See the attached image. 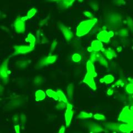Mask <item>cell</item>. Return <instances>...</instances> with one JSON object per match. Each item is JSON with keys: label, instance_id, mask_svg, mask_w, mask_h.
<instances>
[{"label": "cell", "instance_id": "836d02e7", "mask_svg": "<svg viewBox=\"0 0 133 133\" xmlns=\"http://www.w3.org/2000/svg\"><path fill=\"white\" fill-rule=\"evenodd\" d=\"M125 90L128 93L130 94H133V84L130 83H129L125 87Z\"/></svg>", "mask_w": 133, "mask_h": 133}, {"label": "cell", "instance_id": "7dc6e473", "mask_svg": "<svg viewBox=\"0 0 133 133\" xmlns=\"http://www.w3.org/2000/svg\"><path fill=\"white\" fill-rule=\"evenodd\" d=\"M129 83H131V84H133V78L129 79Z\"/></svg>", "mask_w": 133, "mask_h": 133}, {"label": "cell", "instance_id": "603a6c76", "mask_svg": "<svg viewBox=\"0 0 133 133\" xmlns=\"http://www.w3.org/2000/svg\"><path fill=\"white\" fill-rule=\"evenodd\" d=\"M93 115L90 113H87L85 111H81L80 113H79L78 115V118L80 119H87L91 118Z\"/></svg>", "mask_w": 133, "mask_h": 133}, {"label": "cell", "instance_id": "7bdbcfd3", "mask_svg": "<svg viewBox=\"0 0 133 133\" xmlns=\"http://www.w3.org/2000/svg\"><path fill=\"white\" fill-rule=\"evenodd\" d=\"M65 127L64 125H62L58 133H65Z\"/></svg>", "mask_w": 133, "mask_h": 133}, {"label": "cell", "instance_id": "9a60e30c", "mask_svg": "<svg viewBox=\"0 0 133 133\" xmlns=\"http://www.w3.org/2000/svg\"><path fill=\"white\" fill-rule=\"evenodd\" d=\"M102 52H103L104 55H105V57L108 59H112L116 56L115 51L113 49H112L111 48L104 49Z\"/></svg>", "mask_w": 133, "mask_h": 133}, {"label": "cell", "instance_id": "b9f144b4", "mask_svg": "<svg viewBox=\"0 0 133 133\" xmlns=\"http://www.w3.org/2000/svg\"><path fill=\"white\" fill-rule=\"evenodd\" d=\"M14 128L16 133H21V128L19 125H16Z\"/></svg>", "mask_w": 133, "mask_h": 133}, {"label": "cell", "instance_id": "44dd1931", "mask_svg": "<svg viewBox=\"0 0 133 133\" xmlns=\"http://www.w3.org/2000/svg\"><path fill=\"white\" fill-rule=\"evenodd\" d=\"M57 93L58 94V96H59V102H63V103H65V104H68L69 103L68 99L65 96V94L63 93V91L60 89H58L57 90Z\"/></svg>", "mask_w": 133, "mask_h": 133}, {"label": "cell", "instance_id": "8fae6325", "mask_svg": "<svg viewBox=\"0 0 133 133\" xmlns=\"http://www.w3.org/2000/svg\"><path fill=\"white\" fill-rule=\"evenodd\" d=\"M58 27L60 29L62 33H63V35L64 37V38L66 42H70L73 38V33L72 31L69 30L68 28L65 26L63 24H58Z\"/></svg>", "mask_w": 133, "mask_h": 133}, {"label": "cell", "instance_id": "d4e9b609", "mask_svg": "<svg viewBox=\"0 0 133 133\" xmlns=\"http://www.w3.org/2000/svg\"><path fill=\"white\" fill-rule=\"evenodd\" d=\"M76 0H62L61 4L64 8H68L71 7Z\"/></svg>", "mask_w": 133, "mask_h": 133}, {"label": "cell", "instance_id": "4dcf8cb0", "mask_svg": "<svg viewBox=\"0 0 133 133\" xmlns=\"http://www.w3.org/2000/svg\"><path fill=\"white\" fill-rule=\"evenodd\" d=\"M126 24L129 29L133 33V19L130 17L127 18L126 19Z\"/></svg>", "mask_w": 133, "mask_h": 133}, {"label": "cell", "instance_id": "6da1fadb", "mask_svg": "<svg viewBox=\"0 0 133 133\" xmlns=\"http://www.w3.org/2000/svg\"><path fill=\"white\" fill-rule=\"evenodd\" d=\"M36 37L31 33L28 34L26 38V41L29 43V45H18L14 46V53L12 56L24 55L32 52L35 48L36 42Z\"/></svg>", "mask_w": 133, "mask_h": 133}, {"label": "cell", "instance_id": "c3c4849f", "mask_svg": "<svg viewBox=\"0 0 133 133\" xmlns=\"http://www.w3.org/2000/svg\"><path fill=\"white\" fill-rule=\"evenodd\" d=\"M122 50V47H118L117 48V51H118V52H120Z\"/></svg>", "mask_w": 133, "mask_h": 133}, {"label": "cell", "instance_id": "bcb514c9", "mask_svg": "<svg viewBox=\"0 0 133 133\" xmlns=\"http://www.w3.org/2000/svg\"><path fill=\"white\" fill-rule=\"evenodd\" d=\"M49 2H57V3H61L62 2V0H48Z\"/></svg>", "mask_w": 133, "mask_h": 133}, {"label": "cell", "instance_id": "ac0fdd59", "mask_svg": "<svg viewBox=\"0 0 133 133\" xmlns=\"http://www.w3.org/2000/svg\"><path fill=\"white\" fill-rule=\"evenodd\" d=\"M45 93H46V94L47 96L49 97V98L55 99V100H56V101H59V96H58V94L57 92V91H54L52 89H48L46 90V91H45Z\"/></svg>", "mask_w": 133, "mask_h": 133}, {"label": "cell", "instance_id": "52a82bcc", "mask_svg": "<svg viewBox=\"0 0 133 133\" xmlns=\"http://www.w3.org/2000/svg\"><path fill=\"white\" fill-rule=\"evenodd\" d=\"M114 36V33L113 31H107L106 30H103L98 33L97 38L102 43H108Z\"/></svg>", "mask_w": 133, "mask_h": 133}, {"label": "cell", "instance_id": "4316f807", "mask_svg": "<svg viewBox=\"0 0 133 133\" xmlns=\"http://www.w3.org/2000/svg\"><path fill=\"white\" fill-rule=\"evenodd\" d=\"M44 79L41 76H37L34 79V84L36 86H39L43 84Z\"/></svg>", "mask_w": 133, "mask_h": 133}, {"label": "cell", "instance_id": "5b68a950", "mask_svg": "<svg viewBox=\"0 0 133 133\" xmlns=\"http://www.w3.org/2000/svg\"><path fill=\"white\" fill-rule=\"evenodd\" d=\"M57 59V56L56 55H49L43 57L37 62L35 65V68L37 69H40L50 64L55 63Z\"/></svg>", "mask_w": 133, "mask_h": 133}, {"label": "cell", "instance_id": "ab89813d", "mask_svg": "<svg viewBox=\"0 0 133 133\" xmlns=\"http://www.w3.org/2000/svg\"><path fill=\"white\" fill-rule=\"evenodd\" d=\"M113 2L116 6H121L125 3L124 0H113Z\"/></svg>", "mask_w": 133, "mask_h": 133}, {"label": "cell", "instance_id": "e575fe53", "mask_svg": "<svg viewBox=\"0 0 133 133\" xmlns=\"http://www.w3.org/2000/svg\"><path fill=\"white\" fill-rule=\"evenodd\" d=\"M125 85V82L122 79H119L118 81H116L114 85H113V87H123Z\"/></svg>", "mask_w": 133, "mask_h": 133}, {"label": "cell", "instance_id": "f6af8a7d", "mask_svg": "<svg viewBox=\"0 0 133 133\" xmlns=\"http://www.w3.org/2000/svg\"><path fill=\"white\" fill-rule=\"evenodd\" d=\"M48 19V18H45V19H43V20H42L41 22H39V25H41V26H43V25L45 24L46 23Z\"/></svg>", "mask_w": 133, "mask_h": 133}, {"label": "cell", "instance_id": "60d3db41", "mask_svg": "<svg viewBox=\"0 0 133 133\" xmlns=\"http://www.w3.org/2000/svg\"><path fill=\"white\" fill-rule=\"evenodd\" d=\"M57 42L55 39V40H54L52 42V43L51 44V52H53V51H55L56 47H57Z\"/></svg>", "mask_w": 133, "mask_h": 133}, {"label": "cell", "instance_id": "d590c367", "mask_svg": "<svg viewBox=\"0 0 133 133\" xmlns=\"http://www.w3.org/2000/svg\"><path fill=\"white\" fill-rule=\"evenodd\" d=\"M20 120H21V123L22 125H25L26 123L27 122V117L26 115L25 114H21L20 116Z\"/></svg>", "mask_w": 133, "mask_h": 133}, {"label": "cell", "instance_id": "681fc988", "mask_svg": "<svg viewBox=\"0 0 133 133\" xmlns=\"http://www.w3.org/2000/svg\"><path fill=\"white\" fill-rule=\"evenodd\" d=\"M130 110H131V111H132V113H133V104L131 105V107H130Z\"/></svg>", "mask_w": 133, "mask_h": 133}, {"label": "cell", "instance_id": "9c48e42d", "mask_svg": "<svg viewBox=\"0 0 133 133\" xmlns=\"http://www.w3.org/2000/svg\"><path fill=\"white\" fill-rule=\"evenodd\" d=\"M73 106L71 104L68 103L66 105V110L64 114V119H65V123L66 127H69V125L71 124L73 116Z\"/></svg>", "mask_w": 133, "mask_h": 133}, {"label": "cell", "instance_id": "7a4b0ae2", "mask_svg": "<svg viewBox=\"0 0 133 133\" xmlns=\"http://www.w3.org/2000/svg\"><path fill=\"white\" fill-rule=\"evenodd\" d=\"M86 68L87 73L83 82L89 86L91 89L95 90L97 89V85L94 81V78L97 77V74L95 71V68L93 62L89 60L87 61Z\"/></svg>", "mask_w": 133, "mask_h": 133}, {"label": "cell", "instance_id": "83f0119b", "mask_svg": "<svg viewBox=\"0 0 133 133\" xmlns=\"http://www.w3.org/2000/svg\"><path fill=\"white\" fill-rule=\"evenodd\" d=\"M129 30L127 28H122L118 31L117 34L121 37H126L129 36Z\"/></svg>", "mask_w": 133, "mask_h": 133}, {"label": "cell", "instance_id": "ffe728a7", "mask_svg": "<svg viewBox=\"0 0 133 133\" xmlns=\"http://www.w3.org/2000/svg\"><path fill=\"white\" fill-rule=\"evenodd\" d=\"M119 124L116 123H107L105 125V129L108 130L119 131Z\"/></svg>", "mask_w": 133, "mask_h": 133}, {"label": "cell", "instance_id": "4fadbf2b", "mask_svg": "<svg viewBox=\"0 0 133 133\" xmlns=\"http://www.w3.org/2000/svg\"><path fill=\"white\" fill-rule=\"evenodd\" d=\"M119 131L123 133H130L133 131V125L127 123L119 124Z\"/></svg>", "mask_w": 133, "mask_h": 133}, {"label": "cell", "instance_id": "f35d334b", "mask_svg": "<svg viewBox=\"0 0 133 133\" xmlns=\"http://www.w3.org/2000/svg\"><path fill=\"white\" fill-rule=\"evenodd\" d=\"M19 118L17 114H15L13 116V117L12 118V122H13L14 124H18L19 121Z\"/></svg>", "mask_w": 133, "mask_h": 133}, {"label": "cell", "instance_id": "484cf974", "mask_svg": "<svg viewBox=\"0 0 133 133\" xmlns=\"http://www.w3.org/2000/svg\"><path fill=\"white\" fill-rule=\"evenodd\" d=\"M21 101H20L18 99L16 100H14V101H12L8 104V108L9 109L10 108H17L18 107V106H19L21 105Z\"/></svg>", "mask_w": 133, "mask_h": 133}, {"label": "cell", "instance_id": "5bb4252c", "mask_svg": "<svg viewBox=\"0 0 133 133\" xmlns=\"http://www.w3.org/2000/svg\"><path fill=\"white\" fill-rule=\"evenodd\" d=\"M29 64H30V61L26 59H19L16 62V66L20 69L27 68L29 65Z\"/></svg>", "mask_w": 133, "mask_h": 133}, {"label": "cell", "instance_id": "7c38bea8", "mask_svg": "<svg viewBox=\"0 0 133 133\" xmlns=\"http://www.w3.org/2000/svg\"><path fill=\"white\" fill-rule=\"evenodd\" d=\"M87 128L90 133H100L104 131V129L101 125L93 122L87 123Z\"/></svg>", "mask_w": 133, "mask_h": 133}, {"label": "cell", "instance_id": "2e32d148", "mask_svg": "<svg viewBox=\"0 0 133 133\" xmlns=\"http://www.w3.org/2000/svg\"><path fill=\"white\" fill-rule=\"evenodd\" d=\"M46 93L44 92V91L42 90H38L35 92V100L37 102H40L43 101L46 97Z\"/></svg>", "mask_w": 133, "mask_h": 133}, {"label": "cell", "instance_id": "f907efd6", "mask_svg": "<svg viewBox=\"0 0 133 133\" xmlns=\"http://www.w3.org/2000/svg\"><path fill=\"white\" fill-rule=\"evenodd\" d=\"M77 1H78V2H82L83 1V0H77Z\"/></svg>", "mask_w": 133, "mask_h": 133}, {"label": "cell", "instance_id": "ba28073f", "mask_svg": "<svg viewBox=\"0 0 133 133\" xmlns=\"http://www.w3.org/2000/svg\"><path fill=\"white\" fill-rule=\"evenodd\" d=\"M14 27L16 33L22 34L26 31V22L22 17H17L14 23Z\"/></svg>", "mask_w": 133, "mask_h": 133}, {"label": "cell", "instance_id": "d6986e66", "mask_svg": "<svg viewBox=\"0 0 133 133\" xmlns=\"http://www.w3.org/2000/svg\"><path fill=\"white\" fill-rule=\"evenodd\" d=\"M37 10L36 8H34V7L32 8L31 10H30L28 11L27 15L26 16L22 17V18L25 21H26L32 18L33 17H34L37 14Z\"/></svg>", "mask_w": 133, "mask_h": 133}, {"label": "cell", "instance_id": "e0dca14e", "mask_svg": "<svg viewBox=\"0 0 133 133\" xmlns=\"http://www.w3.org/2000/svg\"><path fill=\"white\" fill-rule=\"evenodd\" d=\"M114 81V77L111 74H107L104 76L100 79V82L102 83H105L107 84H109Z\"/></svg>", "mask_w": 133, "mask_h": 133}, {"label": "cell", "instance_id": "74e56055", "mask_svg": "<svg viewBox=\"0 0 133 133\" xmlns=\"http://www.w3.org/2000/svg\"><path fill=\"white\" fill-rule=\"evenodd\" d=\"M83 15H84V16H85L87 18H89L90 19H93V18H94V16H93V15L89 11H84V12H83Z\"/></svg>", "mask_w": 133, "mask_h": 133}, {"label": "cell", "instance_id": "277c9868", "mask_svg": "<svg viewBox=\"0 0 133 133\" xmlns=\"http://www.w3.org/2000/svg\"><path fill=\"white\" fill-rule=\"evenodd\" d=\"M118 120L124 123L133 125V113L129 106H125L119 115Z\"/></svg>", "mask_w": 133, "mask_h": 133}, {"label": "cell", "instance_id": "cb8c5ba5", "mask_svg": "<svg viewBox=\"0 0 133 133\" xmlns=\"http://www.w3.org/2000/svg\"><path fill=\"white\" fill-rule=\"evenodd\" d=\"M102 56V55L99 52H92L90 53L89 56V59L91 62H94L95 61H98L99 59Z\"/></svg>", "mask_w": 133, "mask_h": 133}, {"label": "cell", "instance_id": "7402d4cb", "mask_svg": "<svg viewBox=\"0 0 133 133\" xmlns=\"http://www.w3.org/2000/svg\"><path fill=\"white\" fill-rule=\"evenodd\" d=\"M66 94L68 99H72L74 95V85L73 84H69L66 88Z\"/></svg>", "mask_w": 133, "mask_h": 133}, {"label": "cell", "instance_id": "8d00e7d4", "mask_svg": "<svg viewBox=\"0 0 133 133\" xmlns=\"http://www.w3.org/2000/svg\"><path fill=\"white\" fill-rule=\"evenodd\" d=\"M90 6L91 8L94 11H97L99 10V5L97 2H93V1L91 2L90 3Z\"/></svg>", "mask_w": 133, "mask_h": 133}, {"label": "cell", "instance_id": "816d5d0a", "mask_svg": "<svg viewBox=\"0 0 133 133\" xmlns=\"http://www.w3.org/2000/svg\"><path fill=\"white\" fill-rule=\"evenodd\" d=\"M132 49H133V46H132Z\"/></svg>", "mask_w": 133, "mask_h": 133}, {"label": "cell", "instance_id": "ee69618b", "mask_svg": "<svg viewBox=\"0 0 133 133\" xmlns=\"http://www.w3.org/2000/svg\"><path fill=\"white\" fill-rule=\"evenodd\" d=\"M114 93V89L113 88H109L107 91V94L108 95H111Z\"/></svg>", "mask_w": 133, "mask_h": 133}, {"label": "cell", "instance_id": "1f68e13d", "mask_svg": "<svg viewBox=\"0 0 133 133\" xmlns=\"http://www.w3.org/2000/svg\"><path fill=\"white\" fill-rule=\"evenodd\" d=\"M93 117L95 120H99V121H104L105 120V116L102 114H99V113L95 114L93 115Z\"/></svg>", "mask_w": 133, "mask_h": 133}, {"label": "cell", "instance_id": "f546056e", "mask_svg": "<svg viewBox=\"0 0 133 133\" xmlns=\"http://www.w3.org/2000/svg\"><path fill=\"white\" fill-rule=\"evenodd\" d=\"M98 62H99V64L102 65V66H103L104 67L108 68V66H109L108 61L105 59V58H104V57L103 56H102L101 57H100Z\"/></svg>", "mask_w": 133, "mask_h": 133}, {"label": "cell", "instance_id": "8992f818", "mask_svg": "<svg viewBox=\"0 0 133 133\" xmlns=\"http://www.w3.org/2000/svg\"><path fill=\"white\" fill-rule=\"evenodd\" d=\"M8 60L9 58H6L4 60L1 64V68H0V75L2 81L4 84H6L8 80V77L10 74V70L8 69Z\"/></svg>", "mask_w": 133, "mask_h": 133}, {"label": "cell", "instance_id": "3957f363", "mask_svg": "<svg viewBox=\"0 0 133 133\" xmlns=\"http://www.w3.org/2000/svg\"><path fill=\"white\" fill-rule=\"evenodd\" d=\"M97 21L98 19L95 18L83 21L77 27L76 35L79 37L87 35L93 28Z\"/></svg>", "mask_w": 133, "mask_h": 133}, {"label": "cell", "instance_id": "f1b7e54d", "mask_svg": "<svg viewBox=\"0 0 133 133\" xmlns=\"http://www.w3.org/2000/svg\"><path fill=\"white\" fill-rule=\"evenodd\" d=\"M82 59V57L78 53H74L72 56V60L74 63H79Z\"/></svg>", "mask_w": 133, "mask_h": 133}, {"label": "cell", "instance_id": "30bf717a", "mask_svg": "<svg viewBox=\"0 0 133 133\" xmlns=\"http://www.w3.org/2000/svg\"><path fill=\"white\" fill-rule=\"evenodd\" d=\"M104 50L103 44L102 42L99 40H94L91 43L90 46L87 49V51L89 52H99L103 51Z\"/></svg>", "mask_w": 133, "mask_h": 133}, {"label": "cell", "instance_id": "d6a6232c", "mask_svg": "<svg viewBox=\"0 0 133 133\" xmlns=\"http://www.w3.org/2000/svg\"><path fill=\"white\" fill-rule=\"evenodd\" d=\"M66 105L67 104H65V103L59 102L58 104H57L56 108L57 110H61L64 109L65 107H66Z\"/></svg>", "mask_w": 133, "mask_h": 133}]
</instances>
